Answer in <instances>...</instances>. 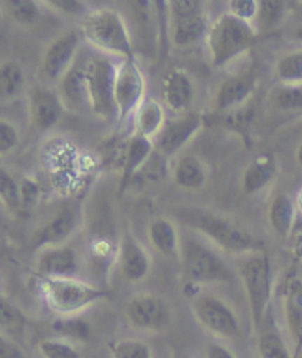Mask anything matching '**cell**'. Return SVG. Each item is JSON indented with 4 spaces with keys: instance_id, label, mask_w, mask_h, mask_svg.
I'll use <instances>...</instances> for the list:
<instances>
[{
    "instance_id": "6da1fadb",
    "label": "cell",
    "mask_w": 302,
    "mask_h": 358,
    "mask_svg": "<svg viewBox=\"0 0 302 358\" xmlns=\"http://www.w3.org/2000/svg\"><path fill=\"white\" fill-rule=\"evenodd\" d=\"M177 215L186 226L196 229L227 252L252 254L258 250L259 243L248 230L224 217L196 208H182Z\"/></svg>"
},
{
    "instance_id": "484cf974",
    "label": "cell",
    "mask_w": 302,
    "mask_h": 358,
    "mask_svg": "<svg viewBox=\"0 0 302 358\" xmlns=\"http://www.w3.org/2000/svg\"><path fill=\"white\" fill-rule=\"evenodd\" d=\"M174 180L183 189H199L207 180V170L203 162L195 155H185L175 164Z\"/></svg>"
},
{
    "instance_id": "7a4b0ae2",
    "label": "cell",
    "mask_w": 302,
    "mask_h": 358,
    "mask_svg": "<svg viewBox=\"0 0 302 358\" xmlns=\"http://www.w3.org/2000/svg\"><path fill=\"white\" fill-rule=\"evenodd\" d=\"M38 289L48 308L59 317H76L108 295L103 289L77 278H42Z\"/></svg>"
},
{
    "instance_id": "7dc6e473",
    "label": "cell",
    "mask_w": 302,
    "mask_h": 358,
    "mask_svg": "<svg viewBox=\"0 0 302 358\" xmlns=\"http://www.w3.org/2000/svg\"><path fill=\"white\" fill-rule=\"evenodd\" d=\"M295 37H296V38H299V40H302V27H299V29H296V31H295Z\"/></svg>"
},
{
    "instance_id": "ffe728a7",
    "label": "cell",
    "mask_w": 302,
    "mask_h": 358,
    "mask_svg": "<svg viewBox=\"0 0 302 358\" xmlns=\"http://www.w3.org/2000/svg\"><path fill=\"white\" fill-rule=\"evenodd\" d=\"M30 111L34 129L46 131L59 121L62 115V103L53 92L40 89L33 94Z\"/></svg>"
},
{
    "instance_id": "603a6c76",
    "label": "cell",
    "mask_w": 302,
    "mask_h": 358,
    "mask_svg": "<svg viewBox=\"0 0 302 358\" xmlns=\"http://www.w3.org/2000/svg\"><path fill=\"white\" fill-rule=\"evenodd\" d=\"M296 211L298 210L295 202L285 194L278 195L271 201L268 210L270 226L280 238H287L292 235L295 229Z\"/></svg>"
},
{
    "instance_id": "52a82bcc",
    "label": "cell",
    "mask_w": 302,
    "mask_h": 358,
    "mask_svg": "<svg viewBox=\"0 0 302 358\" xmlns=\"http://www.w3.org/2000/svg\"><path fill=\"white\" fill-rule=\"evenodd\" d=\"M180 259L185 278L190 283L210 285L231 280V271L223 258L202 242L186 239L182 243Z\"/></svg>"
},
{
    "instance_id": "277c9868",
    "label": "cell",
    "mask_w": 302,
    "mask_h": 358,
    "mask_svg": "<svg viewBox=\"0 0 302 358\" xmlns=\"http://www.w3.org/2000/svg\"><path fill=\"white\" fill-rule=\"evenodd\" d=\"M257 41V30L251 22L243 21L230 12L222 13L211 25L207 43L213 66H224L248 52Z\"/></svg>"
},
{
    "instance_id": "d6a6232c",
    "label": "cell",
    "mask_w": 302,
    "mask_h": 358,
    "mask_svg": "<svg viewBox=\"0 0 302 358\" xmlns=\"http://www.w3.org/2000/svg\"><path fill=\"white\" fill-rule=\"evenodd\" d=\"M113 358H154L152 350L141 339H121L111 347Z\"/></svg>"
},
{
    "instance_id": "9a60e30c",
    "label": "cell",
    "mask_w": 302,
    "mask_h": 358,
    "mask_svg": "<svg viewBox=\"0 0 302 358\" xmlns=\"http://www.w3.org/2000/svg\"><path fill=\"white\" fill-rule=\"evenodd\" d=\"M118 264L122 276L129 282H141L149 274L150 258L131 233H126L120 242Z\"/></svg>"
},
{
    "instance_id": "7bdbcfd3",
    "label": "cell",
    "mask_w": 302,
    "mask_h": 358,
    "mask_svg": "<svg viewBox=\"0 0 302 358\" xmlns=\"http://www.w3.org/2000/svg\"><path fill=\"white\" fill-rule=\"evenodd\" d=\"M291 246L294 255L302 261V224L295 226L292 235H291Z\"/></svg>"
},
{
    "instance_id": "4fadbf2b",
    "label": "cell",
    "mask_w": 302,
    "mask_h": 358,
    "mask_svg": "<svg viewBox=\"0 0 302 358\" xmlns=\"http://www.w3.org/2000/svg\"><path fill=\"white\" fill-rule=\"evenodd\" d=\"M80 222L81 213L77 206H66L36 231L33 243L36 248H45V250L52 246H61L77 231Z\"/></svg>"
},
{
    "instance_id": "1f68e13d",
    "label": "cell",
    "mask_w": 302,
    "mask_h": 358,
    "mask_svg": "<svg viewBox=\"0 0 302 358\" xmlns=\"http://www.w3.org/2000/svg\"><path fill=\"white\" fill-rule=\"evenodd\" d=\"M38 352L43 358H81V354L74 343L62 338L40 341Z\"/></svg>"
},
{
    "instance_id": "44dd1931",
    "label": "cell",
    "mask_w": 302,
    "mask_h": 358,
    "mask_svg": "<svg viewBox=\"0 0 302 358\" xmlns=\"http://www.w3.org/2000/svg\"><path fill=\"white\" fill-rule=\"evenodd\" d=\"M276 159L271 154H259L257 155L248 167H246L242 178V186L246 194H257V192L267 187L274 176H276Z\"/></svg>"
},
{
    "instance_id": "e575fe53",
    "label": "cell",
    "mask_w": 302,
    "mask_h": 358,
    "mask_svg": "<svg viewBox=\"0 0 302 358\" xmlns=\"http://www.w3.org/2000/svg\"><path fill=\"white\" fill-rule=\"evenodd\" d=\"M6 5L10 17L21 24H33L38 20L37 3L31 0H9Z\"/></svg>"
},
{
    "instance_id": "d590c367",
    "label": "cell",
    "mask_w": 302,
    "mask_h": 358,
    "mask_svg": "<svg viewBox=\"0 0 302 358\" xmlns=\"http://www.w3.org/2000/svg\"><path fill=\"white\" fill-rule=\"evenodd\" d=\"M274 102L285 111L302 108V85H285L274 96Z\"/></svg>"
},
{
    "instance_id": "7402d4cb",
    "label": "cell",
    "mask_w": 302,
    "mask_h": 358,
    "mask_svg": "<svg viewBox=\"0 0 302 358\" xmlns=\"http://www.w3.org/2000/svg\"><path fill=\"white\" fill-rule=\"evenodd\" d=\"M148 236L155 250L167 258L180 257L182 245L175 226L167 218H157L149 224Z\"/></svg>"
},
{
    "instance_id": "ac0fdd59",
    "label": "cell",
    "mask_w": 302,
    "mask_h": 358,
    "mask_svg": "<svg viewBox=\"0 0 302 358\" xmlns=\"http://www.w3.org/2000/svg\"><path fill=\"white\" fill-rule=\"evenodd\" d=\"M164 102L177 114H186L194 101V85L182 70L170 71L164 78Z\"/></svg>"
},
{
    "instance_id": "74e56055",
    "label": "cell",
    "mask_w": 302,
    "mask_h": 358,
    "mask_svg": "<svg viewBox=\"0 0 302 358\" xmlns=\"http://www.w3.org/2000/svg\"><path fill=\"white\" fill-rule=\"evenodd\" d=\"M0 320H2V329L3 334L5 330L9 329H18L22 324V315L20 310L9 302L5 296H2V302H0Z\"/></svg>"
},
{
    "instance_id": "d6986e66",
    "label": "cell",
    "mask_w": 302,
    "mask_h": 358,
    "mask_svg": "<svg viewBox=\"0 0 302 358\" xmlns=\"http://www.w3.org/2000/svg\"><path fill=\"white\" fill-rule=\"evenodd\" d=\"M255 90V81L251 77L235 76L222 83L215 94L217 111L227 113L239 109L248 102Z\"/></svg>"
},
{
    "instance_id": "f35d334b",
    "label": "cell",
    "mask_w": 302,
    "mask_h": 358,
    "mask_svg": "<svg viewBox=\"0 0 302 358\" xmlns=\"http://www.w3.org/2000/svg\"><path fill=\"white\" fill-rule=\"evenodd\" d=\"M18 143V131L8 121L0 122V154L5 155Z\"/></svg>"
},
{
    "instance_id": "4dcf8cb0",
    "label": "cell",
    "mask_w": 302,
    "mask_h": 358,
    "mask_svg": "<svg viewBox=\"0 0 302 358\" xmlns=\"http://www.w3.org/2000/svg\"><path fill=\"white\" fill-rule=\"evenodd\" d=\"M0 196L12 214H21L24 211L21 186H18L15 178L6 170L0 171Z\"/></svg>"
},
{
    "instance_id": "f1b7e54d",
    "label": "cell",
    "mask_w": 302,
    "mask_h": 358,
    "mask_svg": "<svg viewBox=\"0 0 302 358\" xmlns=\"http://www.w3.org/2000/svg\"><path fill=\"white\" fill-rule=\"evenodd\" d=\"M25 77L22 68L17 62H5L0 68V89L3 98H13L24 86Z\"/></svg>"
},
{
    "instance_id": "5bb4252c",
    "label": "cell",
    "mask_w": 302,
    "mask_h": 358,
    "mask_svg": "<svg viewBox=\"0 0 302 358\" xmlns=\"http://www.w3.org/2000/svg\"><path fill=\"white\" fill-rule=\"evenodd\" d=\"M78 45L80 36L77 31H70L52 41L43 58V71L50 80L64 78L71 71Z\"/></svg>"
},
{
    "instance_id": "ee69618b",
    "label": "cell",
    "mask_w": 302,
    "mask_h": 358,
    "mask_svg": "<svg viewBox=\"0 0 302 358\" xmlns=\"http://www.w3.org/2000/svg\"><path fill=\"white\" fill-rule=\"evenodd\" d=\"M49 5H52L53 8H57L59 10L71 12V13L80 12L81 9H83L81 3L76 2V0H52V2H49Z\"/></svg>"
},
{
    "instance_id": "8fae6325",
    "label": "cell",
    "mask_w": 302,
    "mask_h": 358,
    "mask_svg": "<svg viewBox=\"0 0 302 358\" xmlns=\"http://www.w3.org/2000/svg\"><path fill=\"white\" fill-rule=\"evenodd\" d=\"M129 322L141 330L157 332L170 323V308L166 301L157 295H137L126 307Z\"/></svg>"
},
{
    "instance_id": "4316f807",
    "label": "cell",
    "mask_w": 302,
    "mask_h": 358,
    "mask_svg": "<svg viewBox=\"0 0 302 358\" xmlns=\"http://www.w3.org/2000/svg\"><path fill=\"white\" fill-rule=\"evenodd\" d=\"M259 358H295L289 345L279 332L267 330L258 339Z\"/></svg>"
},
{
    "instance_id": "60d3db41",
    "label": "cell",
    "mask_w": 302,
    "mask_h": 358,
    "mask_svg": "<svg viewBox=\"0 0 302 358\" xmlns=\"http://www.w3.org/2000/svg\"><path fill=\"white\" fill-rule=\"evenodd\" d=\"M0 358H25V354L15 342L2 334L0 336Z\"/></svg>"
},
{
    "instance_id": "83f0119b",
    "label": "cell",
    "mask_w": 302,
    "mask_h": 358,
    "mask_svg": "<svg viewBox=\"0 0 302 358\" xmlns=\"http://www.w3.org/2000/svg\"><path fill=\"white\" fill-rule=\"evenodd\" d=\"M276 74L285 85H302V50L282 57L276 65Z\"/></svg>"
},
{
    "instance_id": "3957f363",
    "label": "cell",
    "mask_w": 302,
    "mask_h": 358,
    "mask_svg": "<svg viewBox=\"0 0 302 358\" xmlns=\"http://www.w3.org/2000/svg\"><path fill=\"white\" fill-rule=\"evenodd\" d=\"M81 34L92 46L122 59L134 58L133 41L127 24L114 9H96L86 13Z\"/></svg>"
},
{
    "instance_id": "bcb514c9",
    "label": "cell",
    "mask_w": 302,
    "mask_h": 358,
    "mask_svg": "<svg viewBox=\"0 0 302 358\" xmlns=\"http://www.w3.org/2000/svg\"><path fill=\"white\" fill-rule=\"evenodd\" d=\"M296 162L302 167V142H301V145L296 149Z\"/></svg>"
},
{
    "instance_id": "e0dca14e",
    "label": "cell",
    "mask_w": 302,
    "mask_h": 358,
    "mask_svg": "<svg viewBox=\"0 0 302 358\" xmlns=\"http://www.w3.org/2000/svg\"><path fill=\"white\" fill-rule=\"evenodd\" d=\"M77 270V255L70 246L65 245L46 248L37 261V271L42 278H76Z\"/></svg>"
},
{
    "instance_id": "836d02e7",
    "label": "cell",
    "mask_w": 302,
    "mask_h": 358,
    "mask_svg": "<svg viewBox=\"0 0 302 358\" xmlns=\"http://www.w3.org/2000/svg\"><path fill=\"white\" fill-rule=\"evenodd\" d=\"M285 10L286 3L280 2V0H261L257 18L259 20L261 27L270 30L280 24L285 17Z\"/></svg>"
},
{
    "instance_id": "f546056e",
    "label": "cell",
    "mask_w": 302,
    "mask_h": 358,
    "mask_svg": "<svg viewBox=\"0 0 302 358\" xmlns=\"http://www.w3.org/2000/svg\"><path fill=\"white\" fill-rule=\"evenodd\" d=\"M53 330L68 341H78L85 342L90 338L92 329L86 320H81L80 317H61L55 320Z\"/></svg>"
},
{
    "instance_id": "2e32d148",
    "label": "cell",
    "mask_w": 302,
    "mask_h": 358,
    "mask_svg": "<svg viewBox=\"0 0 302 358\" xmlns=\"http://www.w3.org/2000/svg\"><path fill=\"white\" fill-rule=\"evenodd\" d=\"M283 315L287 334L294 343V357L302 351V279L287 280L283 294Z\"/></svg>"
},
{
    "instance_id": "cb8c5ba5",
    "label": "cell",
    "mask_w": 302,
    "mask_h": 358,
    "mask_svg": "<svg viewBox=\"0 0 302 358\" xmlns=\"http://www.w3.org/2000/svg\"><path fill=\"white\" fill-rule=\"evenodd\" d=\"M134 121L137 129L136 133L146 136L149 139H154V137H158L164 126H166L167 118L164 106L158 101L145 99L141 108L137 109Z\"/></svg>"
},
{
    "instance_id": "d4e9b609",
    "label": "cell",
    "mask_w": 302,
    "mask_h": 358,
    "mask_svg": "<svg viewBox=\"0 0 302 358\" xmlns=\"http://www.w3.org/2000/svg\"><path fill=\"white\" fill-rule=\"evenodd\" d=\"M154 150V139H149L146 136L136 133L129 141L126 157H124V167H122V180L127 182L139 171L143 164L148 161Z\"/></svg>"
},
{
    "instance_id": "30bf717a",
    "label": "cell",
    "mask_w": 302,
    "mask_h": 358,
    "mask_svg": "<svg viewBox=\"0 0 302 358\" xmlns=\"http://www.w3.org/2000/svg\"><path fill=\"white\" fill-rule=\"evenodd\" d=\"M194 314L202 327L218 338H235L240 332L235 310L214 294H199L194 301Z\"/></svg>"
},
{
    "instance_id": "7c38bea8",
    "label": "cell",
    "mask_w": 302,
    "mask_h": 358,
    "mask_svg": "<svg viewBox=\"0 0 302 358\" xmlns=\"http://www.w3.org/2000/svg\"><path fill=\"white\" fill-rule=\"evenodd\" d=\"M203 120L199 114L186 113L166 122L157 137L155 146L164 155H174L186 146L202 129Z\"/></svg>"
},
{
    "instance_id": "ab89813d",
    "label": "cell",
    "mask_w": 302,
    "mask_h": 358,
    "mask_svg": "<svg viewBox=\"0 0 302 358\" xmlns=\"http://www.w3.org/2000/svg\"><path fill=\"white\" fill-rule=\"evenodd\" d=\"M21 194H22V208L30 210L37 203L38 199V187L31 180H22L21 185Z\"/></svg>"
},
{
    "instance_id": "8992f818",
    "label": "cell",
    "mask_w": 302,
    "mask_h": 358,
    "mask_svg": "<svg viewBox=\"0 0 302 358\" xmlns=\"http://www.w3.org/2000/svg\"><path fill=\"white\" fill-rule=\"evenodd\" d=\"M117 66L109 58L98 55L85 64L83 70H78L83 81L85 99L96 115L106 120L117 118L114 94Z\"/></svg>"
},
{
    "instance_id": "5b68a950",
    "label": "cell",
    "mask_w": 302,
    "mask_h": 358,
    "mask_svg": "<svg viewBox=\"0 0 302 358\" xmlns=\"http://www.w3.org/2000/svg\"><path fill=\"white\" fill-rule=\"evenodd\" d=\"M240 280L248 299L252 326L259 330L264 324L273 295V268L264 252L246 255L239 264Z\"/></svg>"
},
{
    "instance_id": "8d00e7d4",
    "label": "cell",
    "mask_w": 302,
    "mask_h": 358,
    "mask_svg": "<svg viewBox=\"0 0 302 358\" xmlns=\"http://www.w3.org/2000/svg\"><path fill=\"white\" fill-rule=\"evenodd\" d=\"M258 9L259 2L257 0H230L229 2V12L231 15L248 22L258 17Z\"/></svg>"
},
{
    "instance_id": "9c48e42d",
    "label": "cell",
    "mask_w": 302,
    "mask_h": 358,
    "mask_svg": "<svg viewBox=\"0 0 302 358\" xmlns=\"http://www.w3.org/2000/svg\"><path fill=\"white\" fill-rule=\"evenodd\" d=\"M145 76L136 59H122L117 66L114 89L117 120L120 122L126 121L130 115H136L145 101Z\"/></svg>"
},
{
    "instance_id": "f6af8a7d",
    "label": "cell",
    "mask_w": 302,
    "mask_h": 358,
    "mask_svg": "<svg viewBox=\"0 0 302 358\" xmlns=\"http://www.w3.org/2000/svg\"><path fill=\"white\" fill-rule=\"evenodd\" d=\"M295 205H296V210H298L299 214L302 215V187H301L299 192H298L296 199H295Z\"/></svg>"
},
{
    "instance_id": "ba28073f",
    "label": "cell",
    "mask_w": 302,
    "mask_h": 358,
    "mask_svg": "<svg viewBox=\"0 0 302 358\" xmlns=\"http://www.w3.org/2000/svg\"><path fill=\"white\" fill-rule=\"evenodd\" d=\"M170 17L171 38L178 48L192 46L208 36L210 25L199 0H173Z\"/></svg>"
},
{
    "instance_id": "b9f144b4",
    "label": "cell",
    "mask_w": 302,
    "mask_h": 358,
    "mask_svg": "<svg viewBox=\"0 0 302 358\" xmlns=\"http://www.w3.org/2000/svg\"><path fill=\"white\" fill-rule=\"evenodd\" d=\"M205 358H236L226 345L222 343H208V347L205 348Z\"/></svg>"
}]
</instances>
